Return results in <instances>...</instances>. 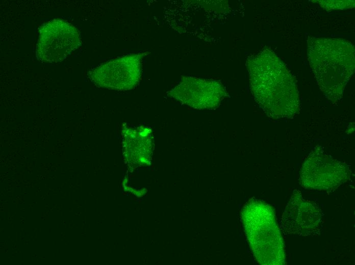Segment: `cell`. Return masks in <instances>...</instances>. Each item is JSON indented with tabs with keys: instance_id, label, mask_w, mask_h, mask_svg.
Returning a JSON list of instances; mask_svg holds the SVG:
<instances>
[{
	"instance_id": "obj_5",
	"label": "cell",
	"mask_w": 355,
	"mask_h": 265,
	"mask_svg": "<svg viewBox=\"0 0 355 265\" xmlns=\"http://www.w3.org/2000/svg\"><path fill=\"white\" fill-rule=\"evenodd\" d=\"M148 52L127 55L103 63L88 76L96 86L119 91L134 88L142 75V60Z\"/></svg>"
},
{
	"instance_id": "obj_8",
	"label": "cell",
	"mask_w": 355,
	"mask_h": 265,
	"mask_svg": "<svg viewBox=\"0 0 355 265\" xmlns=\"http://www.w3.org/2000/svg\"><path fill=\"white\" fill-rule=\"evenodd\" d=\"M224 94L223 87L217 82L192 77H183L168 93L169 96L199 109L217 106Z\"/></svg>"
},
{
	"instance_id": "obj_1",
	"label": "cell",
	"mask_w": 355,
	"mask_h": 265,
	"mask_svg": "<svg viewBox=\"0 0 355 265\" xmlns=\"http://www.w3.org/2000/svg\"><path fill=\"white\" fill-rule=\"evenodd\" d=\"M248 64L252 93L265 113L273 118L294 117L299 110L298 92L284 64L274 53L265 50Z\"/></svg>"
},
{
	"instance_id": "obj_4",
	"label": "cell",
	"mask_w": 355,
	"mask_h": 265,
	"mask_svg": "<svg viewBox=\"0 0 355 265\" xmlns=\"http://www.w3.org/2000/svg\"><path fill=\"white\" fill-rule=\"evenodd\" d=\"M350 174L346 165L333 158L321 147H316L303 164L299 181L305 189L328 191L347 181Z\"/></svg>"
},
{
	"instance_id": "obj_9",
	"label": "cell",
	"mask_w": 355,
	"mask_h": 265,
	"mask_svg": "<svg viewBox=\"0 0 355 265\" xmlns=\"http://www.w3.org/2000/svg\"><path fill=\"white\" fill-rule=\"evenodd\" d=\"M320 4L326 10H330L336 8H348L353 7L354 3L353 1H321Z\"/></svg>"
},
{
	"instance_id": "obj_2",
	"label": "cell",
	"mask_w": 355,
	"mask_h": 265,
	"mask_svg": "<svg viewBox=\"0 0 355 265\" xmlns=\"http://www.w3.org/2000/svg\"><path fill=\"white\" fill-rule=\"evenodd\" d=\"M308 57L321 90L331 100L341 98L354 70V48L340 39L311 38Z\"/></svg>"
},
{
	"instance_id": "obj_3",
	"label": "cell",
	"mask_w": 355,
	"mask_h": 265,
	"mask_svg": "<svg viewBox=\"0 0 355 265\" xmlns=\"http://www.w3.org/2000/svg\"><path fill=\"white\" fill-rule=\"evenodd\" d=\"M241 219L257 261L263 265L285 264L284 241L272 208L261 200H250L244 206Z\"/></svg>"
},
{
	"instance_id": "obj_7",
	"label": "cell",
	"mask_w": 355,
	"mask_h": 265,
	"mask_svg": "<svg viewBox=\"0 0 355 265\" xmlns=\"http://www.w3.org/2000/svg\"><path fill=\"white\" fill-rule=\"evenodd\" d=\"M322 217L319 206L295 190L283 213L281 228L286 234L312 235L318 230Z\"/></svg>"
},
{
	"instance_id": "obj_6",
	"label": "cell",
	"mask_w": 355,
	"mask_h": 265,
	"mask_svg": "<svg viewBox=\"0 0 355 265\" xmlns=\"http://www.w3.org/2000/svg\"><path fill=\"white\" fill-rule=\"evenodd\" d=\"M81 43L80 32L73 25L55 19L41 27L36 56L42 62L57 63L64 60Z\"/></svg>"
}]
</instances>
